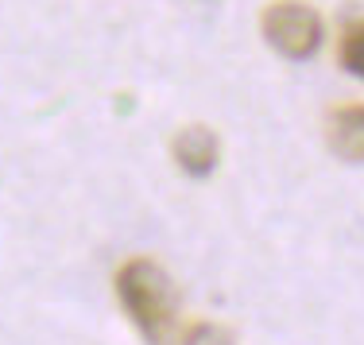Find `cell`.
Returning <instances> with one entry per match:
<instances>
[{"label": "cell", "instance_id": "8992f818", "mask_svg": "<svg viewBox=\"0 0 364 345\" xmlns=\"http://www.w3.org/2000/svg\"><path fill=\"white\" fill-rule=\"evenodd\" d=\"M182 341L186 345H237V338H232L225 326H218V322H194Z\"/></svg>", "mask_w": 364, "mask_h": 345}, {"label": "cell", "instance_id": "5b68a950", "mask_svg": "<svg viewBox=\"0 0 364 345\" xmlns=\"http://www.w3.org/2000/svg\"><path fill=\"white\" fill-rule=\"evenodd\" d=\"M341 66L349 74L364 78V20L345 28V36H341Z\"/></svg>", "mask_w": 364, "mask_h": 345}, {"label": "cell", "instance_id": "277c9868", "mask_svg": "<svg viewBox=\"0 0 364 345\" xmlns=\"http://www.w3.org/2000/svg\"><path fill=\"white\" fill-rule=\"evenodd\" d=\"M326 136L333 155L345 163H364V105H337L326 120Z\"/></svg>", "mask_w": 364, "mask_h": 345}, {"label": "cell", "instance_id": "6da1fadb", "mask_svg": "<svg viewBox=\"0 0 364 345\" xmlns=\"http://www.w3.org/2000/svg\"><path fill=\"white\" fill-rule=\"evenodd\" d=\"M117 299L132 326L144 334L147 345H171L178 326V299L171 287V275L147 256L120 264L117 272Z\"/></svg>", "mask_w": 364, "mask_h": 345}, {"label": "cell", "instance_id": "3957f363", "mask_svg": "<svg viewBox=\"0 0 364 345\" xmlns=\"http://www.w3.org/2000/svg\"><path fill=\"white\" fill-rule=\"evenodd\" d=\"M171 155H175V163L186 171L190 179H205L213 167H218V159H221V144H218V136H213V128L190 124V128H182V132L175 136Z\"/></svg>", "mask_w": 364, "mask_h": 345}, {"label": "cell", "instance_id": "7a4b0ae2", "mask_svg": "<svg viewBox=\"0 0 364 345\" xmlns=\"http://www.w3.org/2000/svg\"><path fill=\"white\" fill-rule=\"evenodd\" d=\"M259 28H264V39L279 51L291 63H306V58L318 55L326 39V23L322 16L314 12L302 0H275L264 16H259Z\"/></svg>", "mask_w": 364, "mask_h": 345}]
</instances>
